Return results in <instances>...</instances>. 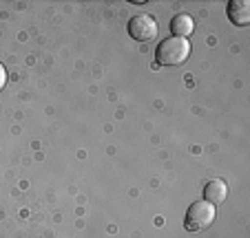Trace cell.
Masks as SVG:
<instances>
[{
    "instance_id": "obj_6",
    "label": "cell",
    "mask_w": 250,
    "mask_h": 238,
    "mask_svg": "<svg viewBox=\"0 0 250 238\" xmlns=\"http://www.w3.org/2000/svg\"><path fill=\"white\" fill-rule=\"evenodd\" d=\"M193 29H195V22L188 14H177L170 20V31H173L175 37H184L186 40V36H190Z\"/></svg>"
},
{
    "instance_id": "obj_1",
    "label": "cell",
    "mask_w": 250,
    "mask_h": 238,
    "mask_svg": "<svg viewBox=\"0 0 250 238\" xmlns=\"http://www.w3.org/2000/svg\"><path fill=\"white\" fill-rule=\"evenodd\" d=\"M190 55V44L184 37H166L155 51V60L162 66H180L188 60Z\"/></svg>"
},
{
    "instance_id": "obj_2",
    "label": "cell",
    "mask_w": 250,
    "mask_h": 238,
    "mask_svg": "<svg viewBox=\"0 0 250 238\" xmlns=\"http://www.w3.org/2000/svg\"><path fill=\"white\" fill-rule=\"evenodd\" d=\"M215 219H217L215 205H210L206 201H195V203H190L188 212L184 216V227L188 232H202V229L210 227L215 223Z\"/></svg>"
},
{
    "instance_id": "obj_4",
    "label": "cell",
    "mask_w": 250,
    "mask_h": 238,
    "mask_svg": "<svg viewBox=\"0 0 250 238\" xmlns=\"http://www.w3.org/2000/svg\"><path fill=\"white\" fill-rule=\"evenodd\" d=\"M228 18L237 27H246L250 22V2L248 0H230L228 2Z\"/></svg>"
},
{
    "instance_id": "obj_7",
    "label": "cell",
    "mask_w": 250,
    "mask_h": 238,
    "mask_svg": "<svg viewBox=\"0 0 250 238\" xmlns=\"http://www.w3.org/2000/svg\"><path fill=\"white\" fill-rule=\"evenodd\" d=\"M5 84H7V73H5V66L0 64V91L5 89Z\"/></svg>"
},
{
    "instance_id": "obj_5",
    "label": "cell",
    "mask_w": 250,
    "mask_h": 238,
    "mask_svg": "<svg viewBox=\"0 0 250 238\" xmlns=\"http://www.w3.org/2000/svg\"><path fill=\"white\" fill-rule=\"evenodd\" d=\"M226 196H228V185L222 179H212V181H208V185L204 187V199H206V203H210V205L224 203Z\"/></svg>"
},
{
    "instance_id": "obj_3",
    "label": "cell",
    "mask_w": 250,
    "mask_h": 238,
    "mask_svg": "<svg viewBox=\"0 0 250 238\" xmlns=\"http://www.w3.org/2000/svg\"><path fill=\"white\" fill-rule=\"evenodd\" d=\"M128 36L137 42H151L157 36V22L148 14H137L128 20Z\"/></svg>"
}]
</instances>
